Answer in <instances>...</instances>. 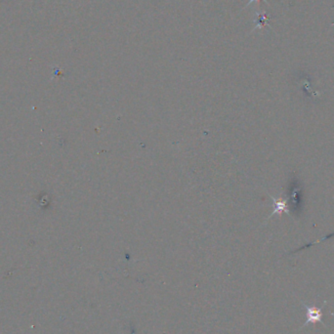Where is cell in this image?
<instances>
[{
	"label": "cell",
	"mask_w": 334,
	"mask_h": 334,
	"mask_svg": "<svg viewBox=\"0 0 334 334\" xmlns=\"http://www.w3.org/2000/svg\"><path fill=\"white\" fill-rule=\"evenodd\" d=\"M272 200L274 202V206H275V210L273 211L271 217L277 213H282V212H285L286 214H290L289 213V209H288V206H287V203L285 201H282V200H276L275 198L272 197Z\"/></svg>",
	"instance_id": "277c9868"
},
{
	"label": "cell",
	"mask_w": 334,
	"mask_h": 334,
	"mask_svg": "<svg viewBox=\"0 0 334 334\" xmlns=\"http://www.w3.org/2000/svg\"><path fill=\"white\" fill-rule=\"evenodd\" d=\"M254 1H257V2H260V1H261V0H250V1H249V2H248V3H247V4H246V7H247V6H249V5H250V4H251V3H253V2H254ZM263 1H265V2H266V3H267V4H269V2H268V1H267V0H263ZM246 7H245V8H246Z\"/></svg>",
	"instance_id": "5b68a950"
},
{
	"label": "cell",
	"mask_w": 334,
	"mask_h": 334,
	"mask_svg": "<svg viewBox=\"0 0 334 334\" xmlns=\"http://www.w3.org/2000/svg\"><path fill=\"white\" fill-rule=\"evenodd\" d=\"M255 14H256V17H257V19L255 20V22H256L257 25H256V27L253 29L252 32H254V31L257 30V29H263V28L266 27V26L270 27V25H269L270 15H269L266 11H263V12H256ZM270 28H271V27H270Z\"/></svg>",
	"instance_id": "3957f363"
},
{
	"label": "cell",
	"mask_w": 334,
	"mask_h": 334,
	"mask_svg": "<svg viewBox=\"0 0 334 334\" xmlns=\"http://www.w3.org/2000/svg\"><path fill=\"white\" fill-rule=\"evenodd\" d=\"M325 303H326V301H324V303H323V305L321 307H315V306H309L306 303L302 302V306L306 309V317H307V319L304 322V324L302 325L301 329L306 327L310 323L315 324L316 322H319L323 326H325V324L322 322V315H323L322 309L325 306Z\"/></svg>",
	"instance_id": "7a4b0ae2"
},
{
	"label": "cell",
	"mask_w": 334,
	"mask_h": 334,
	"mask_svg": "<svg viewBox=\"0 0 334 334\" xmlns=\"http://www.w3.org/2000/svg\"><path fill=\"white\" fill-rule=\"evenodd\" d=\"M286 203L290 215L295 218H298L302 215L304 208L303 186L296 175H292V178L289 181Z\"/></svg>",
	"instance_id": "6da1fadb"
}]
</instances>
